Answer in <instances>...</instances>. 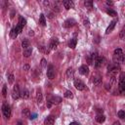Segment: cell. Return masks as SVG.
Instances as JSON below:
<instances>
[{
	"label": "cell",
	"instance_id": "cell-1",
	"mask_svg": "<svg viewBox=\"0 0 125 125\" xmlns=\"http://www.w3.org/2000/svg\"><path fill=\"white\" fill-rule=\"evenodd\" d=\"M118 91L120 94L125 96V73L121 72L118 80Z\"/></svg>",
	"mask_w": 125,
	"mask_h": 125
},
{
	"label": "cell",
	"instance_id": "cell-2",
	"mask_svg": "<svg viewBox=\"0 0 125 125\" xmlns=\"http://www.w3.org/2000/svg\"><path fill=\"white\" fill-rule=\"evenodd\" d=\"M120 70V66L117 63H109L107 65V73L109 74V76L114 77L116 75V73Z\"/></svg>",
	"mask_w": 125,
	"mask_h": 125
},
{
	"label": "cell",
	"instance_id": "cell-3",
	"mask_svg": "<svg viewBox=\"0 0 125 125\" xmlns=\"http://www.w3.org/2000/svg\"><path fill=\"white\" fill-rule=\"evenodd\" d=\"M122 55H123V52H122V50L120 48L115 49L114 52H113V58H112L113 59V62L114 63H119Z\"/></svg>",
	"mask_w": 125,
	"mask_h": 125
},
{
	"label": "cell",
	"instance_id": "cell-4",
	"mask_svg": "<svg viewBox=\"0 0 125 125\" xmlns=\"http://www.w3.org/2000/svg\"><path fill=\"white\" fill-rule=\"evenodd\" d=\"M2 112H3V115L5 116V118H10L11 117V112H12L11 106L8 104L4 103L3 105H2Z\"/></svg>",
	"mask_w": 125,
	"mask_h": 125
},
{
	"label": "cell",
	"instance_id": "cell-5",
	"mask_svg": "<svg viewBox=\"0 0 125 125\" xmlns=\"http://www.w3.org/2000/svg\"><path fill=\"white\" fill-rule=\"evenodd\" d=\"M21 97V91H20V87L18 84H16L12 90V98L14 100H18Z\"/></svg>",
	"mask_w": 125,
	"mask_h": 125
},
{
	"label": "cell",
	"instance_id": "cell-6",
	"mask_svg": "<svg viewBox=\"0 0 125 125\" xmlns=\"http://www.w3.org/2000/svg\"><path fill=\"white\" fill-rule=\"evenodd\" d=\"M74 87L78 90V91H83V90H85V84L80 80V79H75L74 80Z\"/></svg>",
	"mask_w": 125,
	"mask_h": 125
},
{
	"label": "cell",
	"instance_id": "cell-7",
	"mask_svg": "<svg viewBox=\"0 0 125 125\" xmlns=\"http://www.w3.org/2000/svg\"><path fill=\"white\" fill-rule=\"evenodd\" d=\"M47 77L49 79H53L55 77V67L53 64H49L47 69Z\"/></svg>",
	"mask_w": 125,
	"mask_h": 125
},
{
	"label": "cell",
	"instance_id": "cell-8",
	"mask_svg": "<svg viewBox=\"0 0 125 125\" xmlns=\"http://www.w3.org/2000/svg\"><path fill=\"white\" fill-rule=\"evenodd\" d=\"M116 22H117V19H114L113 21H110L109 25L107 26V28H106V30H105V34H109V33L113 30V28H114V26H115Z\"/></svg>",
	"mask_w": 125,
	"mask_h": 125
},
{
	"label": "cell",
	"instance_id": "cell-9",
	"mask_svg": "<svg viewBox=\"0 0 125 125\" xmlns=\"http://www.w3.org/2000/svg\"><path fill=\"white\" fill-rule=\"evenodd\" d=\"M62 5H63V7L66 10H69V9H71V8L74 7V3L71 0H63L62 1Z\"/></svg>",
	"mask_w": 125,
	"mask_h": 125
},
{
	"label": "cell",
	"instance_id": "cell-10",
	"mask_svg": "<svg viewBox=\"0 0 125 125\" xmlns=\"http://www.w3.org/2000/svg\"><path fill=\"white\" fill-rule=\"evenodd\" d=\"M75 23H76L75 20H73V19H67V20L64 21L63 26L66 27V28H69V27H72L73 25H75Z\"/></svg>",
	"mask_w": 125,
	"mask_h": 125
},
{
	"label": "cell",
	"instance_id": "cell-11",
	"mask_svg": "<svg viewBox=\"0 0 125 125\" xmlns=\"http://www.w3.org/2000/svg\"><path fill=\"white\" fill-rule=\"evenodd\" d=\"M104 62H105V59L104 58H103V57H99L96 61H95V67H97V68H99V67H101L104 63Z\"/></svg>",
	"mask_w": 125,
	"mask_h": 125
},
{
	"label": "cell",
	"instance_id": "cell-12",
	"mask_svg": "<svg viewBox=\"0 0 125 125\" xmlns=\"http://www.w3.org/2000/svg\"><path fill=\"white\" fill-rule=\"evenodd\" d=\"M58 46H59V40H58V38H52L51 39V42H50V45H49L50 49L51 50H55V49H57Z\"/></svg>",
	"mask_w": 125,
	"mask_h": 125
},
{
	"label": "cell",
	"instance_id": "cell-13",
	"mask_svg": "<svg viewBox=\"0 0 125 125\" xmlns=\"http://www.w3.org/2000/svg\"><path fill=\"white\" fill-rule=\"evenodd\" d=\"M78 70H79V73L82 74V75H87V74L89 73V67H88V65H86V64L81 65Z\"/></svg>",
	"mask_w": 125,
	"mask_h": 125
},
{
	"label": "cell",
	"instance_id": "cell-14",
	"mask_svg": "<svg viewBox=\"0 0 125 125\" xmlns=\"http://www.w3.org/2000/svg\"><path fill=\"white\" fill-rule=\"evenodd\" d=\"M92 78H93V79H92V82H93L95 85H99V84H101V82H102V77H101L99 74L93 75Z\"/></svg>",
	"mask_w": 125,
	"mask_h": 125
},
{
	"label": "cell",
	"instance_id": "cell-15",
	"mask_svg": "<svg viewBox=\"0 0 125 125\" xmlns=\"http://www.w3.org/2000/svg\"><path fill=\"white\" fill-rule=\"evenodd\" d=\"M49 102H51L53 104H60L62 102V98L61 97H58V96H54V97H52L49 100Z\"/></svg>",
	"mask_w": 125,
	"mask_h": 125
},
{
	"label": "cell",
	"instance_id": "cell-16",
	"mask_svg": "<svg viewBox=\"0 0 125 125\" xmlns=\"http://www.w3.org/2000/svg\"><path fill=\"white\" fill-rule=\"evenodd\" d=\"M54 123H55V118L53 116H48L44 120V124L45 125H54Z\"/></svg>",
	"mask_w": 125,
	"mask_h": 125
},
{
	"label": "cell",
	"instance_id": "cell-17",
	"mask_svg": "<svg viewBox=\"0 0 125 125\" xmlns=\"http://www.w3.org/2000/svg\"><path fill=\"white\" fill-rule=\"evenodd\" d=\"M18 34H19V32L17 30V27H13L11 29V31H10V37L12 39H16V37L18 36Z\"/></svg>",
	"mask_w": 125,
	"mask_h": 125
},
{
	"label": "cell",
	"instance_id": "cell-18",
	"mask_svg": "<svg viewBox=\"0 0 125 125\" xmlns=\"http://www.w3.org/2000/svg\"><path fill=\"white\" fill-rule=\"evenodd\" d=\"M21 97L22 99H24V100L28 99L29 98V92H28V90L27 89H22L21 92Z\"/></svg>",
	"mask_w": 125,
	"mask_h": 125
},
{
	"label": "cell",
	"instance_id": "cell-19",
	"mask_svg": "<svg viewBox=\"0 0 125 125\" xmlns=\"http://www.w3.org/2000/svg\"><path fill=\"white\" fill-rule=\"evenodd\" d=\"M76 44H77V39H76V38H72V39H70L69 42H68V46H69V48H71V49H74V48L76 47Z\"/></svg>",
	"mask_w": 125,
	"mask_h": 125
},
{
	"label": "cell",
	"instance_id": "cell-20",
	"mask_svg": "<svg viewBox=\"0 0 125 125\" xmlns=\"http://www.w3.org/2000/svg\"><path fill=\"white\" fill-rule=\"evenodd\" d=\"M104 120H105V116L104 115V114H97V116H96V121L97 122H99V123H103V122H104Z\"/></svg>",
	"mask_w": 125,
	"mask_h": 125
},
{
	"label": "cell",
	"instance_id": "cell-21",
	"mask_svg": "<svg viewBox=\"0 0 125 125\" xmlns=\"http://www.w3.org/2000/svg\"><path fill=\"white\" fill-rule=\"evenodd\" d=\"M31 53H32V48H31V47H28L27 49L23 50V56H24L25 58H28V57L31 55Z\"/></svg>",
	"mask_w": 125,
	"mask_h": 125
},
{
	"label": "cell",
	"instance_id": "cell-22",
	"mask_svg": "<svg viewBox=\"0 0 125 125\" xmlns=\"http://www.w3.org/2000/svg\"><path fill=\"white\" fill-rule=\"evenodd\" d=\"M39 23L41 26H45L46 25V20H45V16L43 14L40 15V18H39Z\"/></svg>",
	"mask_w": 125,
	"mask_h": 125
},
{
	"label": "cell",
	"instance_id": "cell-23",
	"mask_svg": "<svg viewBox=\"0 0 125 125\" xmlns=\"http://www.w3.org/2000/svg\"><path fill=\"white\" fill-rule=\"evenodd\" d=\"M84 5H85V7H86V8H88V9L90 10V9H92V8H93V1H91V0L85 1V2H84Z\"/></svg>",
	"mask_w": 125,
	"mask_h": 125
},
{
	"label": "cell",
	"instance_id": "cell-24",
	"mask_svg": "<svg viewBox=\"0 0 125 125\" xmlns=\"http://www.w3.org/2000/svg\"><path fill=\"white\" fill-rule=\"evenodd\" d=\"M21 47H22L23 50H25V49H27L28 47H30V46H29V41H28V40H23V41L21 42Z\"/></svg>",
	"mask_w": 125,
	"mask_h": 125
},
{
	"label": "cell",
	"instance_id": "cell-25",
	"mask_svg": "<svg viewBox=\"0 0 125 125\" xmlns=\"http://www.w3.org/2000/svg\"><path fill=\"white\" fill-rule=\"evenodd\" d=\"M25 23H26V21H25V19H23L22 17H20L19 18V25H21V26H24L25 25Z\"/></svg>",
	"mask_w": 125,
	"mask_h": 125
},
{
	"label": "cell",
	"instance_id": "cell-26",
	"mask_svg": "<svg viewBox=\"0 0 125 125\" xmlns=\"http://www.w3.org/2000/svg\"><path fill=\"white\" fill-rule=\"evenodd\" d=\"M63 96H64V98H66V99H72V98H73V94H72L71 91H65Z\"/></svg>",
	"mask_w": 125,
	"mask_h": 125
},
{
	"label": "cell",
	"instance_id": "cell-27",
	"mask_svg": "<svg viewBox=\"0 0 125 125\" xmlns=\"http://www.w3.org/2000/svg\"><path fill=\"white\" fill-rule=\"evenodd\" d=\"M106 14L109 15V16H112V17H116L117 16V13L114 10H111V9H107L106 10Z\"/></svg>",
	"mask_w": 125,
	"mask_h": 125
},
{
	"label": "cell",
	"instance_id": "cell-28",
	"mask_svg": "<svg viewBox=\"0 0 125 125\" xmlns=\"http://www.w3.org/2000/svg\"><path fill=\"white\" fill-rule=\"evenodd\" d=\"M124 37H125V26H123L122 29H121V31L119 32V38L120 39H123Z\"/></svg>",
	"mask_w": 125,
	"mask_h": 125
},
{
	"label": "cell",
	"instance_id": "cell-29",
	"mask_svg": "<svg viewBox=\"0 0 125 125\" xmlns=\"http://www.w3.org/2000/svg\"><path fill=\"white\" fill-rule=\"evenodd\" d=\"M73 75V68L72 67H69L68 69H67V71H66V76L67 77H70V76H72Z\"/></svg>",
	"mask_w": 125,
	"mask_h": 125
},
{
	"label": "cell",
	"instance_id": "cell-30",
	"mask_svg": "<svg viewBox=\"0 0 125 125\" xmlns=\"http://www.w3.org/2000/svg\"><path fill=\"white\" fill-rule=\"evenodd\" d=\"M21 113H22L23 116H26V117H27V116H30V115H29L30 112H29V109H28V108H24V109H22Z\"/></svg>",
	"mask_w": 125,
	"mask_h": 125
},
{
	"label": "cell",
	"instance_id": "cell-31",
	"mask_svg": "<svg viewBox=\"0 0 125 125\" xmlns=\"http://www.w3.org/2000/svg\"><path fill=\"white\" fill-rule=\"evenodd\" d=\"M118 116H119L121 119H123V120L125 121V111L119 110V111H118Z\"/></svg>",
	"mask_w": 125,
	"mask_h": 125
},
{
	"label": "cell",
	"instance_id": "cell-32",
	"mask_svg": "<svg viewBox=\"0 0 125 125\" xmlns=\"http://www.w3.org/2000/svg\"><path fill=\"white\" fill-rule=\"evenodd\" d=\"M42 101V94H41V90H38V93H37V102L38 103H41Z\"/></svg>",
	"mask_w": 125,
	"mask_h": 125
},
{
	"label": "cell",
	"instance_id": "cell-33",
	"mask_svg": "<svg viewBox=\"0 0 125 125\" xmlns=\"http://www.w3.org/2000/svg\"><path fill=\"white\" fill-rule=\"evenodd\" d=\"M2 94H3L4 97L7 96V85H4L3 86V88H2Z\"/></svg>",
	"mask_w": 125,
	"mask_h": 125
},
{
	"label": "cell",
	"instance_id": "cell-34",
	"mask_svg": "<svg viewBox=\"0 0 125 125\" xmlns=\"http://www.w3.org/2000/svg\"><path fill=\"white\" fill-rule=\"evenodd\" d=\"M8 79H9V83H10V84H13V83H14V75H13V74H10V75L8 76Z\"/></svg>",
	"mask_w": 125,
	"mask_h": 125
},
{
	"label": "cell",
	"instance_id": "cell-35",
	"mask_svg": "<svg viewBox=\"0 0 125 125\" xmlns=\"http://www.w3.org/2000/svg\"><path fill=\"white\" fill-rule=\"evenodd\" d=\"M41 65H42V67H45L47 65V62H46V60L45 59H42L41 60Z\"/></svg>",
	"mask_w": 125,
	"mask_h": 125
},
{
	"label": "cell",
	"instance_id": "cell-36",
	"mask_svg": "<svg viewBox=\"0 0 125 125\" xmlns=\"http://www.w3.org/2000/svg\"><path fill=\"white\" fill-rule=\"evenodd\" d=\"M16 27H17V30H18V32H19V33H21V32L22 31V28H23L22 26H21V25H19V24H18Z\"/></svg>",
	"mask_w": 125,
	"mask_h": 125
},
{
	"label": "cell",
	"instance_id": "cell-37",
	"mask_svg": "<svg viewBox=\"0 0 125 125\" xmlns=\"http://www.w3.org/2000/svg\"><path fill=\"white\" fill-rule=\"evenodd\" d=\"M38 49H39L41 52H46V53L48 52L47 50H45V47H44V46H40V47H38Z\"/></svg>",
	"mask_w": 125,
	"mask_h": 125
},
{
	"label": "cell",
	"instance_id": "cell-38",
	"mask_svg": "<svg viewBox=\"0 0 125 125\" xmlns=\"http://www.w3.org/2000/svg\"><path fill=\"white\" fill-rule=\"evenodd\" d=\"M120 62H121V63H125V55H124V54L122 55V57H121V59H120Z\"/></svg>",
	"mask_w": 125,
	"mask_h": 125
},
{
	"label": "cell",
	"instance_id": "cell-39",
	"mask_svg": "<svg viewBox=\"0 0 125 125\" xmlns=\"http://www.w3.org/2000/svg\"><path fill=\"white\" fill-rule=\"evenodd\" d=\"M16 125H23V123H22V121L21 120H19L18 122H17V124Z\"/></svg>",
	"mask_w": 125,
	"mask_h": 125
},
{
	"label": "cell",
	"instance_id": "cell-40",
	"mask_svg": "<svg viewBox=\"0 0 125 125\" xmlns=\"http://www.w3.org/2000/svg\"><path fill=\"white\" fill-rule=\"evenodd\" d=\"M112 125H121V124H120V122H119V121H115Z\"/></svg>",
	"mask_w": 125,
	"mask_h": 125
},
{
	"label": "cell",
	"instance_id": "cell-41",
	"mask_svg": "<svg viewBox=\"0 0 125 125\" xmlns=\"http://www.w3.org/2000/svg\"><path fill=\"white\" fill-rule=\"evenodd\" d=\"M106 4H107V5H113V2H111V1H106Z\"/></svg>",
	"mask_w": 125,
	"mask_h": 125
},
{
	"label": "cell",
	"instance_id": "cell-42",
	"mask_svg": "<svg viewBox=\"0 0 125 125\" xmlns=\"http://www.w3.org/2000/svg\"><path fill=\"white\" fill-rule=\"evenodd\" d=\"M69 125H79V123H77V122H71Z\"/></svg>",
	"mask_w": 125,
	"mask_h": 125
},
{
	"label": "cell",
	"instance_id": "cell-43",
	"mask_svg": "<svg viewBox=\"0 0 125 125\" xmlns=\"http://www.w3.org/2000/svg\"><path fill=\"white\" fill-rule=\"evenodd\" d=\"M23 68H24L25 70H28V69H29V66H28V65H24V66H23Z\"/></svg>",
	"mask_w": 125,
	"mask_h": 125
},
{
	"label": "cell",
	"instance_id": "cell-44",
	"mask_svg": "<svg viewBox=\"0 0 125 125\" xmlns=\"http://www.w3.org/2000/svg\"><path fill=\"white\" fill-rule=\"evenodd\" d=\"M28 34H29V35H33V31H32V30H29Z\"/></svg>",
	"mask_w": 125,
	"mask_h": 125
},
{
	"label": "cell",
	"instance_id": "cell-45",
	"mask_svg": "<svg viewBox=\"0 0 125 125\" xmlns=\"http://www.w3.org/2000/svg\"><path fill=\"white\" fill-rule=\"evenodd\" d=\"M84 24H85V25H88V24H89V23H88V21H84Z\"/></svg>",
	"mask_w": 125,
	"mask_h": 125
}]
</instances>
